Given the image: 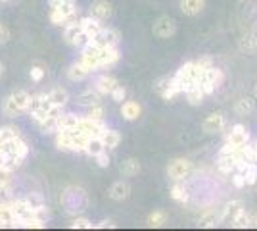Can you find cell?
Wrapping results in <instances>:
<instances>
[{
  "mask_svg": "<svg viewBox=\"0 0 257 231\" xmlns=\"http://www.w3.org/2000/svg\"><path fill=\"white\" fill-rule=\"evenodd\" d=\"M255 97H257V85H255Z\"/></svg>",
  "mask_w": 257,
  "mask_h": 231,
  "instance_id": "obj_59",
  "label": "cell"
},
{
  "mask_svg": "<svg viewBox=\"0 0 257 231\" xmlns=\"http://www.w3.org/2000/svg\"><path fill=\"white\" fill-rule=\"evenodd\" d=\"M240 46H242V50H246V52H253L257 48V35H253V33L246 35V37L242 39Z\"/></svg>",
  "mask_w": 257,
  "mask_h": 231,
  "instance_id": "obj_42",
  "label": "cell"
},
{
  "mask_svg": "<svg viewBox=\"0 0 257 231\" xmlns=\"http://www.w3.org/2000/svg\"><path fill=\"white\" fill-rule=\"evenodd\" d=\"M205 8V0H181V12L184 16H198Z\"/></svg>",
  "mask_w": 257,
  "mask_h": 231,
  "instance_id": "obj_27",
  "label": "cell"
},
{
  "mask_svg": "<svg viewBox=\"0 0 257 231\" xmlns=\"http://www.w3.org/2000/svg\"><path fill=\"white\" fill-rule=\"evenodd\" d=\"M111 14H113V8H111V4H109L107 0H96V2L90 6V16H94V18L102 20V22L109 20Z\"/></svg>",
  "mask_w": 257,
  "mask_h": 231,
  "instance_id": "obj_20",
  "label": "cell"
},
{
  "mask_svg": "<svg viewBox=\"0 0 257 231\" xmlns=\"http://www.w3.org/2000/svg\"><path fill=\"white\" fill-rule=\"evenodd\" d=\"M230 181H232V185H234L236 189L246 187V177H244L242 172H232V174H230Z\"/></svg>",
  "mask_w": 257,
  "mask_h": 231,
  "instance_id": "obj_47",
  "label": "cell"
},
{
  "mask_svg": "<svg viewBox=\"0 0 257 231\" xmlns=\"http://www.w3.org/2000/svg\"><path fill=\"white\" fill-rule=\"evenodd\" d=\"M119 172L125 177H133L140 172V162L137 158H125L121 164H119Z\"/></svg>",
  "mask_w": 257,
  "mask_h": 231,
  "instance_id": "obj_31",
  "label": "cell"
},
{
  "mask_svg": "<svg viewBox=\"0 0 257 231\" xmlns=\"http://www.w3.org/2000/svg\"><path fill=\"white\" fill-rule=\"evenodd\" d=\"M230 227H236V229H247V227H253V216H249L246 210H242L238 216H236V220L232 221V225Z\"/></svg>",
  "mask_w": 257,
  "mask_h": 231,
  "instance_id": "obj_38",
  "label": "cell"
},
{
  "mask_svg": "<svg viewBox=\"0 0 257 231\" xmlns=\"http://www.w3.org/2000/svg\"><path fill=\"white\" fill-rule=\"evenodd\" d=\"M102 150H106L104 148V143H102V139L100 137H88L86 139V144H85V152L88 154V156H96V154H100Z\"/></svg>",
  "mask_w": 257,
  "mask_h": 231,
  "instance_id": "obj_37",
  "label": "cell"
},
{
  "mask_svg": "<svg viewBox=\"0 0 257 231\" xmlns=\"http://www.w3.org/2000/svg\"><path fill=\"white\" fill-rule=\"evenodd\" d=\"M225 143L236 144V146H242V144L249 143V133H247V129L242 125V123H236V125H232V127L226 131Z\"/></svg>",
  "mask_w": 257,
  "mask_h": 231,
  "instance_id": "obj_12",
  "label": "cell"
},
{
  "mask_svg": "<svg viewBox=\"0 0 257 231\" xmlns=\"http://www.w3.org/2000/svg\"><path fill=\"white\" fill-rule=\"evenodd\" d=\"M111 100H115V102H123L125 100V97H127V89L123 87V85H117V87L111 91Z\"/></svg>",
  "mask_w": 257,
  "mask_h": 231,
  "instance_id": "obj_48",
  "label": "cell"
},
{
  "mask_svg": "<svg viewBox=\"0 0 257 231\" xmlns=\"http://www.w3.org/2000/svg\"><path fill=\"white\" fill-rule=\"evenodd\" d=\"M196 64L202 67V69H207V67L213 66V62H211V58L209 56H204V58H200V60H196Z\"/></svg>",
  "mask_w": 257,
  "mask_h": 231,
  "instance_id": "obj_54",
  "label": "cell"
},
{
  "mask_svg": "<svg viewBox=\"0 0 257 231\" xmlns=\"http://www.w3.org/2000/svg\"><path fill=\"white\" fill-rule=\"evenodd\" d=\"M0 185H14V172L0 166Z\"/></svg>",
  "mask_w": 257,
  "mask_h": 231,
  "instance_id": "obj_44",
  "label": "cell"
},
{
  "mask_svg": "<svg viewBox=\"0 0 257 231\" xmlns=\"http://www.w3.org/2000/svg\"><path fill=\"white\" fill-rule=\"evenodd\" d=\"M81 22V27H83V31H85L90 39H96L100 31L104 29V22L102 20H98L94 16H86V18H81L79 20Z\"/></svg>",
  "mask_w": 257,
  "mask_h": 231,
  "instance_id": "obj_14",
  "label": "cell"
},
{
  "mask_svg": "<svg viewBox=\"0 0 257 231\" xmlns=\"http://www.w3.org/2000/svg\"><path fill=\"white\" fill-rule=\"evenodd\" d=\"M0 227H20L10 202H0Z\"/></svg>",
  "mask_w": 257,
  "mask_h": 231,
  "instance_id": "obj_21",
  "label": "cell"
},
{
  "mask_svg": "<svg viewBox=\"0 0 257 231\" xmlns=\"http://www.w3.org/2000/svg\"><path fill=\"white\" fill-rule=\"evenodd\" d=\"M169 195H171L173 200H175V202H179V204H186V202H188V198H190L188 189L184 187L181 181H175V185L169 189Z\"/></svg>",
  "mask_w": 257,
  "mask_h": 231,
  "instance_id": "obj_29",
  "label": "cell"
},
{
  "mask_svg": "<svg viewBox=\"0 0 257 231\" xmlns=\"http://www.w3.org/2000/svg\"><path fill=\"white\" fill-rule=\"evenodd\" d=\"M242 202L240 200H230V202H226L223 212H221V223H225V225H232V221L236 220V216L242 212Z\"/></svg>",
  "mask_w": 257,
  "mask_h": 231,
  "instance_id": "obj_16",
  "label": "cell"
},
{
  "mask_svg": "<svg viewBox=\"0 0 257 231\" xmlns=\"http://www.w3.org/2000/svg\"><path fill=\"white\" fill-rule=\"evenodd\" d=\"M69 227H71V229H92V227H94V223L88 220V218L77 216V218H73V220H71Z\"/></svg>",
  "mask_w": 257,
  "mask_h": 231,
  "instance_id": "obj_40",
  "label": "cell"
},
{
  "mask_svg": "<svg viewBox=\"0 0 257 231\" xmlns=\"http://www.w3.org/2000/svg\"><path fill=\"white\" fill-rule=\"evenodd\" d=\"M117 85H119V81L115 79V77H111V75H100L96 81H94V89H96L102 97L111 95V91L117 87Z\"/></svg>",
  "mask_w": 257,
  "mask_h": 231,
  "instance_id": "obj_22",
  "label": "cell"
},
{
  "mask_svg": "<svg viewBox=\"0 0 257 231\" xmlns=\"http://www.w3.org/2000/svg\"><path fill=\"white\" fill-rule=\"evenodd\" d=\"M100 139H102V143H104V148H106L107 152L109 150H115L119 146V143H121V135H119L117 129H109V127H106L104 131L100 133Z\"/></svg>",
  "mask_w": 257,
  "mask_h": 231,
  "instance_id": "obj_23",
  "label": "cell"
},
{
  "mask_svg": "<svg viewBox=\"0 0 257 231\" xmlns=\"http://www.w3.org/2000/svg\"><path fill=\"white\" fill-rule=\"evenodd\" d=\"M18 135H20V129H18V127H12V125L0 127V141H8V139L18 137Z\"/></svg>",
  "mask_w": 257,
  "mask_h": 231,
  "instance_id": "obj_43",
  "label": "cell"
},
{
  "mask_svg": "<svg viewBox=\"0 0 257 231\" xmlns=\"http://www.w3.org/2000/svg\"><path fill=\"white\" fill-rule=\"evenodd\" d=\"M60 202H62V206L65 208L67 214H79V212L86 210V206H88V198H86L85 189L81 187H65Z\"/></svg>",
  "mask_w": 257,
  "mask_h": 231,
  "instance_id": "obj_2",
  "label": "cell"
},
{
  "mask_svg": "<svg viewBox=\"0 0 257 231\" xmlns=\"http://www.w3.org/2000/svg\"><path fill=\"white\" fill-rule=\"evenodd\" d=\"M167 223V214L163 210H154L148 216V225L150 227H163Z\"/></svg>",
  "mask_w": 257,
  "mask_h": 231,
  "instance_id": "obj_39",
  "label": "cell"
},
{
  "mask_svg": "<svg viewBox=\"0 0 257 231\" xmlns=\"http://www.w3.org/2000/svg\"><path fill=\"white\" fill-rule=\"evenodd\" d=\"M236 160H238V154H219L217 156L219 172L225 176H230L232 172H236Z\"/></svg>",
  "mask_w": 257,
  "mask_h": 231,
  "instance_id": "obj_19",
  "label": "cell"
},
{
  "mask_svg": "<svg viewBox=\"0 0 257 231\" xmlns=\"http://www.w3.org/2000/svg\"><path fill=\"white\" fill-rule=\"evenodd\" d=\"M29 100H31V95L27 91H23V89H18V91L10 93L6 99L2 100V114L6 118L22 116L29 108Z\"/></svg>",
  "mask_w": 257,
  "mask_h": 231,
  "instance_id": "obj_1",
  "label": "cell"
},
{
  "mask_svg": "<svg viewBox=\"0 0 257 231\" xmlns=\"http://www.w3.org/2000/svg\"><path fill=\"white\" fill-rule=\"evenodd\" d=\"M64 39L67 44L75 46V48H83L86 43H90V37L83 31L81 22H71L64 27Z\"/></svg>",
  "mask_w": 257,
  "mask_h": 231,
  "instance_id": "obj_4",
  "label": "cell"
},
{
  "mask_svg": "<svg viewBox=\"0 0 257 231\" xmlns=\"http://www.w3.org/2000/svg\"><path fill=\"white\" fill-rule=\"evenodd\" d=\"M81 120V116H77L73 112H67V114H60V121H58V131L60 129H75L77 123Z\"/></svg>",
  "mask_w": 257,
  "mask_h": 231,
  "instance_id": "obj_33",
  "label": "cell"
},
{
  "mask_svg": "<svg viewBox=\"0 0 257 231\" xmlns=\"http://www.w3.org/2000/svg\"><path fill=\"white\" fill-rule=\"evenodd\" d=\"M152 33L156 37H160V39H169V37L177 33V22L169 16H161L160 20L154 23Z\"/></svg>",
  "mask_w": 257,
  "mask_h": 231,
  "instance_id": "obj_11",
  "label": "cell"
},
{
  "mask_svg": "<svg viewBox=\"0 0 257 231\" xmlns=\"http://www.w3.org/2000/svg\"><path fill=\"white\" fill-rule=\"evenodd\" d=\"M2 75H4V64L0 62V79H2Z\"/></svg>",
  "mask_w": 257,
  "mask_h": 231,
  "instance_id": "obj_57",
  "label": "cell"
},
{
  "mask_svg": "<svg viewBox=\"0 0 257 231\" xmlns=\"http://www.w3.org/2000/svg\"><path fill=\"white\" fill-rule=\"evenodd\" d=\"M29 75H31V79L33 81H43V77H44V67H41V66H33L31 67V71H29Z\"/></svg>",
  "mask_w": 257,
  "mask_h": 231,
  "instance_id": "obj_50",
  "label": "cell"
},
{
  "mask_svg": "<svg viewBox=\"0 0 257 231\" xmlns=\"http://www.w3.org/2000/svg\"><path fill=\"white\" fill-rule=\"evenodd\" d=\"M86 116L92 118V120H104V108H102V104H92V106H88Z\"/></svg>",
  "mask_w": 257,
  "mask_h": 231,
  "instance_id": "obj_45",
  "label": "cell"
},
{
  "mask_svg": "<svg viewBox=\"0 0 257 231\" xmlns=\"http://www.w3.org/2000/svg\"><path fill=\"white\" fill-rule=\"evenodd\" d=\"M10 204H12L14 216H16L20 227H23L25 221H29L35 218V206H33V202L29 198H12Z\"/></svg>",
  "mask_w": 257,
  "mask_h": 231,
  "instance_id": "obj_5",
  "label": "cell"
},
{
  "mask_svg": "<svg viewBox=\"0 0 257 231\" xmlns=\"http://www.w3.org/2000/svg\"><path fill=\"white\" fill-rule=\"evenodd\" d=\"M94 160H96L98 168H109V162H111L107 150H102L100 154H96V156H94Z\"/></svg>",
  "mask_w": 257,
  "mask_h": 231,
  "instance_id": "obj_49",
  "label": "cell"
},
{
  "mask_svg": "<svg viewBox=\"0 0 257 231\" xmlns=\"http://www.w3.org/2000/svg\"><path fill=\"white\" fill-rule=\"evenodd\" d=\"M48 100L52 102V106H58V108H64L65 104H67V100H69V93L62 87H54L48 95Z\"/></svg>",
  "mask_w": 257,
  "mask_h": 231,
  "instance_id": "obj_28",
  "label": "cell"
},
{
  "mask_svg": "<svg viewBox=\"0 0 257 231\" xmlns=\"http://www.w3.org/2000/svg\"><path fill=\"white\" fill-rule=\"evenodd\" d=\"M186 100H188V104L190 106H200L202 102H204L205 99V93H204V89L200 87V85H194V87H190L186 93Z\"/></svg>",
  "mask_w": 257,
  "mask_h": 231,
  "instance_id": "obj_34",
  "label": "cell"
},
{
  "mask_svg": "<svg viewBox=\"0 0 257 231\" xmlns=\"http://www.w3.org/2000/svg\"><path fill=\"white\" fill-rule=\"evenodd\" d=\"M244 177H246V185H255L257 183V162H249L247 168L244 170Z\"/></svg>",
  "mask_w": 257,
  "mask_h": 231,
  "instance_id": "obj_41",
  "label": "cell"
},
{
  "mask_svg": "<svg viewBox=\"0 0 257 231\" xmlns=\"http://www.w3.org/2000/svg\"><path fill=\"white\" fill-rule=\"evenodd\" d=\"M90 73H92V71H90V69H88L81 60L67 67V77H69L71 81H83V79H86Z\"/></svg>",
  "mask_w": 257,
  "mask_h": 231,
  "instance_id": "obj_25",
  "label": "cell"
},
{
  "mask_svg": "<svg viewBox=\"0 0 257 231\" xmlns=\"http://www.w3.org/2000/svg\"><path fill=\"white\" fill-rule=\"evenodd\" d=\"M128 195H131V185L127 181H115L109 189V197L117 202H123L125 198H128Z\"/></svg>",
  "mask_w": 257,
  "mask_h": 231,
  "instance_id": "obj_26",
  "label": "cell"
},
{
  "mask_svg": "<svg viewBox=\"0 0 257 231\" xmlns=\"http://www.w3.org/2000/svg\"><path fill=\"white\" fill-rule=\"evenodd\" d=\"M121 54H119L117 46H102L100 48V66L102 67H109L113 64H117Z\"/></svg>",
  "mask_w": 257,
  "mask_h": 231,
  "instance_id": "obj_18",
  "label": "cell"
},
{
  "mask_svg": "<svg viewBox=\"0 0 257 231\" xmlns=\"http://www.w3.org/2000/svg\"><path fill=\"white\" fill-rule=\"evenodd\" d=\"M225 125H226V120H225V114H223V112H213V114H209V116L204 120V123H202V127H204L205 133L223 131Z\"/></svg>",
  "mask_w": 257,
  "mask_h": 231,
  "instance_id": "obj_13",
  "label": "cell"
},
{
  "mask_svg": "<svg viewBox=\"0 0 257 231\" xmlns=\"http://www.w3.org/2000/svg\"><path fill=\"white\" fill-rule=\"evenodd\" d=\"M221 223V214H217L213 210H207L204 216L198 220V225L204 227V229H213Z\"/></svg>",
  "mask_w": 257,
  "mask_h": 231,
  "instance_id": "obj_30",
  "label": "cell"
},
{
  "mask_svg": "<svg viewBox=\"0 0 257 231\" xmlns=\"http://www.w3.org/2000/svg\"><path fill=\"white\" fill-rule=\"evenodd\" d=\"M79 102L85 106H92V104H100L102 102V95L98 93L96 89H88L85 93L79 95Z\"/></svg>",
  "mask_w": 257,
  "mask_h": 231,
  "instance_id": "obj_35",
  "label": "cell"
},
{
  "mask_svg": "<svg viewBox=\"0 0 257 231\" xmlns=\"http://www.w3.org/2000/svg\"><path fill=\"white\" fill-rule=\"evenodd\" d=\"M204 71L205 69H202L196 62H186V64H182V66L177 69V73L173 77L179 81L182 93H186V91L190 87H194V85H200V79L204 75Z\"/></svg>",
  "mask_w": 257,
  "mask_h": 231,
  "instance_id": "obj_3",
  "label": "cell"
},
{
  "mask_svg": "<svg viewBox=\"0 0 257 231\" xmlns=\"http://www.w3.org/2000/svg\"><path fill=\"white\" fill-rule=\"evenodd\" d=\"M107 125L104 123V120H92V118L85 116V118L79 120L75 129L81 131L83 135H86V137H100V133L104 131Z\"/></svg>",
  "mask_w": 257,
  "mask_h": 231,
  "instance_id": "obj_10",
  "label": "cell"
},
{
  "mask_svg": "<svg viewBox=\"0 0 257 231\" xmlns=\"http://www.w3.org/2000/svg\"><path fill=\"white\" fill-rule=\"evenodd\" d=\"M140 114H142V106H140L139 102H135V100L121 102V116H123V120L135 121L140 118Z\"/></svg>",
  "mask_w": 257,
  "mask_h": 231,
  "instance_id": "obj_24",
  "label": "cell"
},
{
  "mask_svg": "<svg viewBox=\"0 0 257 231\" xmlns=\"http://www.w3.org/2000/svg\"><path fill=\"white\" fill-rule=\"evenodd\" d=\"M223 79H225V75H223V71L219 69V67H207L204 71V75H202V79H200V87L204 89L205 97L207 95H213L217 89L223 85Z\"/></svg>",
  "mask_w": 257,
  "mask_h": 231,
  "instance_id": "obj_7",
  "label": "cell"
},
{
  "mask_svg": "<svg viewBox=\"0 0 257 231\" xmlns=\"http://www.w3.org/2000/svg\"><path fill=\"white\" fill-rule=\"evenodd\" d=\"M90 41L98 43L100 46H117L121 39H119V33L115 31V29H111V27H106V25H104V29L100 31V35H98L96 39H90Z\"/></svg>",
  "mask_w": 257,
  "mask_h": 231,
  "instance_id": "obj_17",
  "label": "cell"
},
{
  "mask_svg": "<svg viewBox=\"0 0 257 231\" xmlns=\"http://www.w3.org/2000/svg\"><path fill=\"white\" fill-rule=\"evenodd\" d=\"M4 146V156H18V158H27V154H29V146L27 143L23 141L22 135H18V137H12L8 141H4L2 143Z\"/></svg>",
  "mask_w": 257,
  "mask_h": 231,
  "instance_id": "obj_9",
  "label": "cell"
},
{
  "mask_svg": "<svg viewBox=\"0 0 257 231\" xmlns=\"http://www.w3.org/2000/svg\"><path fill=\"white\" fill-rule=\"evenodd\" d=\"M253 146V162H257V139H255V143L251 144Z\"/></svg>",
  "mask_w": 257,
  "mask_h": 231,
  "instance_id": "obj_56",
  "label": "cell"
},
{
  "mask_svg": "<svg viewBox=\"0 0 257 231\" xmlns=\"http://www.w3.org/2000/svg\"><path fill=\"white\" fill-rule=\"evenodd\" d=\"M8 39H10V31H8V27L0 23V44L8 43Z\"/></svg>",
  "mask_w": 257,
  "mask_h": 231,
  "instance_id": "obj_53",
  "label": "cell"
},
{
  "mask_svg": "<svg viewBox=\"0 0 257 231\" xmlns=\"http://www.w3.org/2000/svg\"><path fill=\"white\" fill-rule=\"evenodd\" d=\"M14 198V185H0V202H10Z\"/></svg>",
  "mask_w": 257,
  "mask_h": 231,
  "instance_id": "obj_46",
  "label": "cell"
},
{
  "mask_svg": "<svg viewBox=\"0 0 257 231\" xmlns=\"http://www.w3.org/2000/svg\"><path fill=\"white\" fill-rule=\"evenodd\" d=\"M194 164L188 158H175L167 166V177L173 181H184L186 177L192 174Z\"/></svg>",
  "mask_w": 257,
  "mask_h": 231,
  "instance_id": "obj_8",
  "label": "cell"
},
{
  "mask_svg": "<svg viewBox=\"0 0 257 231\" xmlns=\"http://www.w3.org/2000/svg\"><path fill=\"white\" fill-rule=\"evenodd\" d=\"M181 93H182V89H181V85H179V81H177L175 77H171L169 85L163 89L160 95H161V99H163V100H173L175 97H179Z\"/></svg>",
  "mask_w": 257,
  "mask_h": 231,
  "instance_id": "obj_36",
  "label": "cell"
},
{
  "mask_svg": "<svg viewBox=\"0 0 257 231\" xmlns=\"http://www.w3.org/2000/svg\"><path fill=\"white\" fill-rule=\"evenodd\" d=\"M255 110V100L249 99V97H242L240 100H236L234 112L238 116H249L251 112Z\"/></svg>",
  "mask_w": 257,
  "mask_h": 231,
  "instance_id": "obj_32",
  "label": "cell"
},
{
  "mask_svg": "<svg viewBox=\"0 0 257 231\" xmlns=\"http://www.w3.org/2000/svg\"><path fill=\"white\" fill-rule=\"evenodd\" d=\"M77 16V4H62V6H56V8H50V22L52 25H67V23L75 22Z\"/></svg>",
  "mask_w": 257,
  "mask_h": 231,
  "instance_id": "obj_6",
  "label": "cell"
},
{
  "mask_svg": "<svg viewBox=\"0 0 257 231\" xmlns=\"http://www.w3.org/2000/svg\"><path fill=\"white\" fill-rule=\"evenodd\" d=\"M62 4H77V0H48V6H50V8L62 6Z\"/></svg>",
  "mask_w": 257,
  "mask_h": 231,
  "instance_id": "obj_55",
  "label": "cell"
},
{
  "mask_svg": "<svg viewBox=\"0 0 257 231\" xmlns=\"http://www.w3.org/2000/svg\"><path fill=\"white\" fill-rule=\"evenodd\" d=\"M169 81H171V77H160V79H158V81L154 83V89H156L158 93H161L163 89L169 85Z\"/></svg>",
  "mask_w": 257,
  "mask_h": 231,
  "instance_id": "obj_51",
  "label": "cell"
},
{
  "mask_svg": "<svg viewBox=\"0 0 257 231\" xmlns=\"http://www.w3.org/2000/svg\"><path fill=\"white\" fill-rule=\"evenodd\" d=\"M253 227H257V214L253 216Z\"/></svg>",
  "mask_w": 257,
  "mask_h": 231,
  "instance_id": "obj_58",
  "label": "cell"
},
{
  "mask_svg": "<svg viewBox=\"0 0 257 231\" xmlns=\"http://www.w3.org/2000/svg\"><path fill=\"white\" fill-rule=\"evenodd\" d=\"M60 114H62V108H58V106H54L52 110H50V114L44 118L41 123H39V127H41V131L43 133H54L56 135V131H58V121H60Z\"/></svg>",
  "mask_w": 257,
  "mask_h": 231,
  "instance_id": "obj_15",
  "label": "cell"
},
{
  "mask_svg": "<svg viewBox=\"0 0 257 231\" xmlns=\"http://www.w3.org/2000/svg\"><path fill=\"white\" fill-rule=\"evenodd\" d=\"M94 227H96V229H107V227H109V229H113V227H117V223H115V221H111V220H102V221H98Z\"/></svg>",
  "mask_w": 257,
  "mask_h": 231,
  "instance_id": "obj_52",
  "label": "cell"
}]
</instances>
